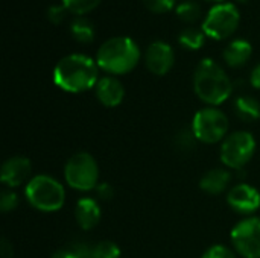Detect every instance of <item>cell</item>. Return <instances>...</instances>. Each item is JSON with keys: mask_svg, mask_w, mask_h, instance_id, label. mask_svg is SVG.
<instances>
[{"mask_svg": "<svg viewBox=\"0 0 260 258\" xmlns=\"http://www.w3.org/2000/svg\"><path fill=\"white\" fill-rule=\"evenodd\" d=\"M96 59L84 53H70L61 58L53 68V82L67 93H82L96 87L99 81Z\"/></svg>", "mask_w": 260, "mask_h": 258, "instance_id": "cell-1", "label": "cell"}, {"mask_svg": "<svg viewBox=\"0 0 260 258\" xmlns=\"http://www.w3.org/2000/svg\"><path fill=\"white\" fill-rule=\"evenodd\" d=\"M67 14H69V11H67V8H66L62 3L50 5V6L47 8V11H46L47 18H49L52 23H55V24H59V23L66 18Z\"/></svg>", "mask_w": 260, "mask_h": 258, "instance_id": "cell-24", "label": "cell"}, {"mask_svg": "<svg viewBox=\"0 0 260 258\" xmlns=\"http://www.w3.org/2000/svg\"><path fill=\"white\" fill-rule=\"evenodd\" d=\"M235 111L244 122H256L260 119V103L253 96H239L235 100Z\"/></svg>", "mask_w": 260, "mask_h": 258, "instance_id": "cell-17", "label": "cell"}, {"mask_svg": "<svg viewBox=\"0 0 260 258\" xmlns=\"http://www.w3.org/2000/svg\"><path fill=\"white\" fill-rule=\"evenodd\" d=\"M241 11L238 6L233 2H219L207 11L201 29L213 40H225L238 29Z\"/></svg>", "mask_w": 260, "mask_h": 258, "instance_id": "cell-5", "label": "cell"}, {"mask_svg": "<svg viewBox=\"0 0 260 258\" xmlns=\"http://www.w3.org/2000/svg\"><path fill=\"white\" fill-rule=\"evenodd\" d=\"M192 132L195 138L206 144H215L225 140L229 132L227 116L215 106L200 109L192 120Z\"/></svg>", "mask_w": 260, "mask_h": 258, "instance_id": "cell-7", "label": "cell"}, {"mask_svg": "<svg viewBox=\"0 0 260 258\" xmlns=\"http://www.w3.org/2000/svg\"><path fill=\"white\" fill-rule=\"evenodd\" d=\"M195 141H197V138H195V135H193V132H192V129H190V131H181V132L177 135L175 144H177V148H180L181 151H190V149L193 148Z\"/></svg>", "mask_w": 260, "mask_h": 258, "instance_id": "cell-27", "label": "cell"}, {"mask_svg": "<svg viewBox=\"0 0 260 258\" xmlns=\"http://www.w3.org/2000/svg\"><path fill=\"white\" fill-rule=\"evenodd\" d=\"M30 172H32V164L29 158L17 155V157H11L9 160L3 163L0 179L5 186H8L9 189H14L26 182L30 176Z\"/></svg>", "mask_w": 260, "mask_h": 258, "instance_id": "cell-12", "label": "cell"}, {"mask_svg": "<svg viewBox=\"0 0 260 258\" xmlns=\"http://www.w3.org/2000/svg\"><path fill=\"white\" fill-rule=\"evenodd\" d=\"M142 56L139 44L129 36H111L105 40L96 53L99 68L110 75H126L136 68Z\"/></svg>", "mask_w": 260, "mask_h": 258, "instance_id": "cell-3", "label": "cell"}, {"mask_svg": "<svg viewBox=\"0 0 260 258\" xmlns=\"http://www.w3.org/2000/svg\"><path fill=\"white\" fill-rule=\"evenodd\" d=\"M256 152V138L248 131H236L225 137L221 146V161L225 167L239 170Z\"/></svg>", "mask_w": 260, "mask_h": 258, "instance_id": "cell-8", "label": "cell"}, {"mask_svg": "<svg viewBox=\"0 0 260 258\" xmlns=\"http://www.w3.org/2000/svg\"><path fill=\"white\" fill-rule=\"evenodd\" d=\"M177 15L186 23H195L201 18V5L197 0H184L175 6Z\"/></svg>", "mask_w": 260, "mask_h": 258, "instance_id": "cell-20", "label": "cell"}, {"mask_svg": "<svg viewBox=\"0 0 260 258\" xmlns=\"http://www.w3.org/2000/svg\"><path fill=\"white\" fill-rule=\"evenodd\" d=\"M27 202L38 211L55 213L66 202V190L61 182L49 175H37L30 178L24 189Z\"/></svg>", "mask_w": 260, "mask_h": 258, "instance_id": "cell-4", "label": "cell"}, {"mask_svg": "<svg viewBox=\"0 0 260 258\" xmlns=\"http://www.w3.org/2000/svg\"><path fill=\"white\" fill-rule=\"evenodd\" d=\"M251 55H253V46L248 40L244 38L232 40L222 52L224 61L227 62V65L233 68L245 65L251 58Z\"/></svg>", "mask_w": 260, "mask_h": 258, "instance_id": "cell-15", "label": "cell"}, {"mask_svg": "<svg viewBox=\"0 0 260 258\" xmlns=\"http://www.w3.org/2000/svg\"><path fill=\"white\" fill-rule=\"evenodd\" d=\"M233 2H239V3H245V2H248V0H233Z\"/></svg>", "mask_w": 260, "mask_h": 258, "instance_id": "cell-31", "label": "cell"}, {"mask_svg": "<svg viewBox=\"0 0 260 258\" xmlns=\"http://www.w3.org/2000/svg\"><path fill=\"white\" fill-rule=\"evenodd\" d=\"M70 33L79 43H91L94 40V24L84 15H76L70 21Z\"/></svg>", "mask_w": 260, "mask_h": 258, "instance_id": "cell-18", "label": "cell"}, {"mask_svg": "<svg viewBox=\"0 0 260 258\" xmlns=\"http://www.w3.org/2000/svg\"><path fill=\"white\" fill-rule=\"evenodd\" d=\"M230 181L232 173L227 169H213L201 178L200 187L203 192L209 195H219L229 187Z\"/></svg>", "mask_w": 260, "mask_h": 258, "instance_id": "cell-16", "label": "cell"}, {"mask_svg": "<svg viewBox=\"0 0 260 258\" xmlns=\"http://www.w3.org/2000/svg\"><path fill=\"white\" fill-rule=\"evenodd\" d=\"M227 204L241 214H251L260 208V192L245 182L236 184L227 193Z\"/></svg>", "mask_w": 260, "mask_h": 258, "instance_id": "cell-11", "label": "cell"}, {"mask_svg": "<svg viewBox=\"0 0 260 258\" xmlns=\"http://www.w3.org/2000/svg\"><path fill=\"white\" fill-rule=\"evenodd\" d=\"M61 3L67 8L69 12L75 15H84L93 11L101 3V0H61Z\"/></svg>", "mask_w": 260, "mask_h": 258, "instance_id": "cell-21", "label": "cell"}, {"mask_svg": "<svg viewBox=\"0 0 260 258\" xmlns=\"http://www.w3.org/2000/svg\"><path fill=\"white\" fill-rule=\"evenodd\" d=\"M52 258H79L73 251H69V249H61V251H56L53 254Z\"/></svg>", "mask_w": 260, "mask_h": 258, "instance_id": "cell-30", "label": "cell"}, {"mask_svg": "<svg viewBox=\"0 0 260 258\" xmlns=\"http://www.w3.org/2000/svg\"><path fill=\"white\" fill-rule=\"evenodd\" d=\"M96 192H98V195H99V198H101V199H111V198H113V195H114L113 187H111L110 184H107V182L99 184V186L96 187Z\"/></svg>", "mask_w": 260, "mask_h": 258, "instance_id": "cell-28", "label": "cell"}, {"mask_svg": "<svg viewBox=\"0 0 260 258\" xmlns=\"http://www.w3.org/2000/svg\"><path fill=\"white\" fill-rule=\"evenodd\" d=\"M93 258H120V248L110 240L99 242L93 248Z\"/></svg>", "mask_w": 260, "mask_h": 258, "instance_id": "cell-22", "label": "cell"}, {"mask_svg": "<svg viewBox=\"0 0 260 258\" xmlns=\"http://www.w3.org/2000/svg\"><path fill=\"white\" fill-rule=\"evenodd\" d=\"M145 62L151 73L158 76L166 75L175 62V53L172 46L163 40H155L149 43L145 53Z\"/></svg>", "mask_w": 260, "mask_h": 258, "instance_id": "cell-10", "label": "cell"}, {"mask_svg": "<svg viewBox=\"0 0 260 258\" xmlns=\"http://www.w3.org/2000/svg\"><path fill=\"white\" fill-rule=\"evenodd\" d=\"M193 90L204 103L216 106L232 96L233 82L215 59L204 58L195 68Z\"/></svg>", "mask_w": 260, "mask_h": 258, "instance_id": "cell-2", "label": "cell"}, {"mask_svg": "<svg viewBox=\"0 0 260 258\" xmlns=\"http://www.w3.org/2000/svg\"><path fill=\"white\" fill-rule=\"evenodd\" d=\"M206 33L201 27H195V26H189L186 29H183L178 35V41L184 49L189 50H198L204 46L206 41Z\"/></svg>", "mask_w": 260, "mask_h": 258, "instance_id": "cell-19", "label": "cell"}, {"mask_svg": "<svg viewBox=\"0 0 260 258\" xmlns=\"http://www.w3.org/2000/svg\"><path fill=\"white\" fill-rule=\"evenodd\" d=\"M66 182L78 192H90L99 186V166L87 152H78L69 158L64 167Z\"/></svg>", "mask_w": 260, "mask_h": 258, "instance_id": "cell-6", "label": "cell"}, {"mask_svg": "<svg viewBox=\"0 0 260 258\" xmlns=\"http://www.w3.org/2000/svg\"><path fill=\"white\" fill-rule=\"evenodd\" d=\"M146 8L152 12H168L175 6V0H143Z\"/></svg>", "mask_w": 260, "mask_h": 258, "instance_id": "cell-26", "label": "cell"}, {"mask_svg": "<svg viewBox=\"0 0 260 258\" xmlns=\"http://www.w3.org/2000/svg\"><path fill=\"white\" fill-rule=\"evenodd\" d=\"M233 248L244 258H260V219L248 217L235 225L230 234Z\"/></svg>", "mask_w": 260, "mask_h": 258, "instance_id": "cell-9", "label": "cell"}, {"mask_svg": "<svg viewBox=\"0 0 260 258\" xmlns=\"http://www.w3.org/2000/svg\"><path fill=\"white\" fill-rule=\"evenodd\" d=\"M75 217L81 230H93L101 220V207L93 198H82L76 202Z\"/></svg>", "mask_w": 260, "mask_h": 258, "instance_id": "cell-14", "label": "cell"}, {"mask_svg": "<svg viewBox=\"0 0 260 258\" xmlns=\"http://www.w3.org/2000/svg\"><path fill=\"white\" fill-rule=\"evenodd\" d=\"M250 82L254 88L260 90V62L251 70V75H250Z\"/></svg>", "mask_w": 260, "mask_h": 258, "instance_id": "cell-29", "label": "cell"}, {"mask_svg": "<svg viewBox=\"0 0 260 258\" xmlns=\"http://www.w3.org/2000/svg\"><path fill=\"white\" fill-rule=\"evenodd\" d=\"M94 91H96L98 100L107 108H114L120 105L125 97L123 84L111 75L101 78L94 87Z\"/></svg>", "mask_w": 260, "mask_h": 258, "instance_id": "cell-13", "label": "cell"}, {"mask_svg": "<svg viewBox=\"0 0 260 258\" xmlns=\"http://www.w3.org/2000/svg\"><path fill=\"white\" fill-rule=\"evenodd\" d=\"M18 207V196L12 190H3L0 196V210L3 213L14 211Z\"/></svg>", "mask_w": 260, "mask_h": 258, "instance_id": "cell-23", "label": "cell"}, {"mask_svg": "<svg viewBox=\"0 0 260 258\" xmlns=\"http://www.w3.org/2000/svg\"><path fill=\"white\" fill-rule=\"evenodd\" d=\"M213 2H218V3H219V2H222V0H213Z\"/></svg>", "mask_w": 260, "mask_h": 258, "instance_id": "cell-32", "label": "cell"}, {"mask_svg": "<svg viewBox=\"0 0 260 258\" xmlns=\"http://www.w3.org/2000/svg\"><path fill=\"white\" fill-rule=\"evenodd\" d=\"M203 258H236V255L224 245H213L203 254Z\"/></svg>", "mask_w": 260, "mask_h": 258, "instance_id": "cell-25", "label": "cell"}]
</instances>
